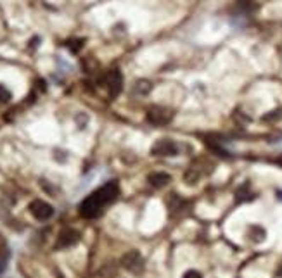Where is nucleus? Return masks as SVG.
<instances>
[{"instance_id": "nucleus-12", "label": "nucleus", "mask_w": 282, "mask_h": 278, "mask_svg": "<svg viewBox=\"0 0 282 278\" xmlns=\"http://www.w3.org/2000/svg\"><path fill=\"white\" fill-rule=\"evenodd\" d=\"M275 119H282V109H277V111H272L265 116V121H275Z\"/></svg>"}, {"instance_id": "nucleus-14", "label": "nucleus", "mask_w": 282, "mask_h": 278, "mask_svg": "<svg viewBox=\"0 0 282 278\" xmlns=\"http://www.w3.org/2000/svg\"><path fill=\"white\" fill-rule=\"evenodd\" d=\"M182 278H201V275L198 273V271H194V270H191V271H187L185 275H183Z\"/></svg>"}, {"instance_id": "nucleus-15", "label": "nucleus", "mask_w": 282, "mask_h": 278, "mask_svg": "<svg viewBox=\"0 0 282 278\" xmlns=\"http://www.w3.org/2000/svg\"><path fill=\"white\" fill-rule=\"evenodd\" d=\"M277 199H281V201H282V190L277 192Z\"/></svg>"}, {"instance_id": "nucleus-13", "label": "nucleus", "mask_w": 282, "mask_h": 278, "mask_svg": "<svg viewBox=\"0 0 282 278\" xmlns=\"http://www.w3.org/2000/svg\"><path fill=\"white\" fill-rule=\"evenodd\" d=\"M68 47L71 49V52H78L83 47V40H73V42L68 43Z\"/></svg>"}, {"instance_id": "nucleus-3", "label": "nucleus", "mask_w": 282, "mask_h": 278, "mask_svg": "<svg viewBox=\"0 0 282 278\" xmlns=\"http://www.w3.org/2000/svg\"><path fill=\"white\" fill-rule=\"evenodd\" d=\"M147 121L154 126H163L172 121V112L168 109H164V107L154 106L147 111Z\"/></svg>"}, {"instance_id": "nucleus-4", "label": "nucleus", "mask_w": 282, "mask_h": 278, "mask_svg": "<svg viewBox=\"0 0 282 278\" xmlns=\"http://www.w3.org/2000/svg\"><path fill=\"white\" fill-rule=\"evenodd\" d=\"M121 264H123V268H126V270L132 271V273H141V271L144 270V259H142L139 251L126 252V254L121 258Z\"/></svg>"}, {"instance_id": "nucleus-9", "label": "nucleus", "mask_w": 282, "mask_h": 278, "mask_svg": "<svg viewBox=\"0 0 282 278\" xmlns=\"http://www.w3.org/2000/svg\"><path fill=\"white\" fill-rule=\"evenodd\" d=\"M151 90H153V85L149 83L147 80H141V81H137V85H135V92L141 93V95H147Z\"/></svg>"}, {"instance_id": "nucleus-6", "label": "nucleus", "mask_w": 282, "mask_h": 278, "mask_svg": "<svg viewBox=\"0 0 282 278\" xmlns=\"http://www.w3.org/2000/svg\"><path fill=\"white\" fill-rule=\"evenodd\" d=\"M30 211L31 214L40 221H47L49 218H52L54 214V207L43 201H33L30 204Z\"/></svg>"}, {"instance_id": "nucleus-10", "label": "nucleus", "mask_w": 282, "mask_h": 278, "mask_svg": "<svg viewBox=\"0 0 282 278\" xmlns=\"http://www.w3.org/2000/svg\"><path fill=\"white\" fill-rule=\"evenodd\" d=\"M249 237H251L255 242H262V240L265 239V230L258 228V226H251V230H249Z\"/></svg>"}, {"instance_id": "nucleus-5", "label": "nucleus", "mask_w": 282, "mask_h": 278, "mask_svg": "<svg viewBox=\"0 0 282 278\" xmlns=\"http://www.w3.org/2000/svg\"><path fill=\"white\" fill-rule=\"evenodd\" d=\"M106 87H107V92H109V95L113 97V99H115L120 92H121L123 76L118 69H111V71L106 74Z\"/></svg>"}, {"instance_id": "nucleus-11", "label": "nucleus", "mask_w": 282, "mask_h": 278, "mask_svg": "<svg viewBox=\"0 0 282 278\" xmlns=\"http://www.w3.org/2000/svg\"><path fill=\"white\" fill-rule=\"evenodd\" d=\"M11 99H12L11 90H9V88H5L4 85H0V102L5 104V102H9Z\"/></svg>"}, {"instance_id": "nucleus-8", "label": "nucleus", "mask_w": 282, "mask_h": 278, "mask_svg": "<svg viewBox=\"0 0 282 278\" xmlns=\"http://www.w3.org/2000/svg\"><path fill=\"white\" fill-rule=\"evenodd\" d=\"M149 183L153 185V187H156V188H161V187H166L168 183H170V175H166V173H161V171H158V173H151L149 175Z\"/></svg>"}, {"instance_id": "nucleus-7", "label": "nucleus", "mask_w": 282, "mask_h": 278, "mask_svg": "<svg viewBox=\"0 0 282 278\" xmlns=\"http://www.w3.org/2000/svg\"><path fill=\"white\" fill-rule=\"evenodd\" d=\"M78 240H80V233L78 232H75V230L71 228L62 230L58 239V247H69V245L77 244Z\"/></svg>"}, {"instance_id": "nucleus-2", "label": "nucleus", "mask_w": 282, "mask_h": 278, "mask_svg": "<svg viewBox=\"0 0 282 278\" xmlns=\"http://www.w3.org/2000/svg\"><path fill=\"white\" fill-rule=\"evenodd\" d=\"M151 154H153V156H161V157L177 156V154H179V144L173 140H168V138H161V140H158L156 144L153 145Z\"/></svg>"}, {"instance_id": "nucleus-1", "label": "nucleus", "mask_w": 282, "mask_h": 278, "mask_svg": "<svg viewBox=\"0 0 282 278\" xmlns=\"http://www.w3.org/2000/svg\"><path fill=\"white\" fill-rule=\"evenodd\" d=\"M120 194V187L116 182H107L102 187L97 188L96 192H92L87 199L80 204V214L83 218H96L101 214L104 206L111 204Z\"/></svg>"}]
</instances>
